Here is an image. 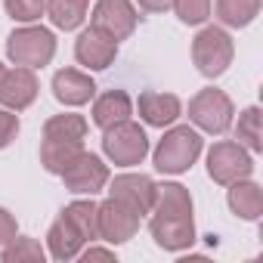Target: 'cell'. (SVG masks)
Returning <instances> with one entry per match:
<instances>
[{
  "label": "cell",
  "mask_w": 263,
  "mask_h": 263,
  "mask_svg": "<svg viewBox=\"0 0 263 263\" xmlns=\"http://www.w3.org/2000/svg\"><path fill=\"white\" fill-rule=\"evenodd\" d=\"M201 155V137L192 127H174L155 149V171L161 174H186Z\"/></svg>",
  "instance_id": "6da1fadb"
},
{
  "label": "cell",
  "mask_w": 263,
  "mask_h": 263,
  "mask_svg": "<svg viewBox=\"0 0 263 263\" xmlns=\"http://www.w3.org/2000/svg\"><path fill=\"white\" fill-rule=\"evenodd\" d=\"M102 152L121 164V167H134L140 164L146 155H149V137H146V130L134 121H121V124H111L105 127V134H102Z\"/></svg>",
  "instance_id": "7a4b0ae2"
},
{
  "label": "cell",
  "mask_w": 263,
  "mask_h": 263,
  "mask_svg": "<svg viewBox=\"0 0 263 263\" xmlns=\"http://www.w3.org/2000/svg\"><path fill=\"white\" fill-rule=\"evenodd\" d=\"M53 53H56V37H53V31H47V28L25 25V28H16V31L7 37V56H10L16 65L44 68V65H50Z\"/></svg>",
  "instance_id": "3957f363"
},
{
  "label": "cell",
  "mask_w": 263,
  "mask_h": 263,
  "mask_svg": "<svg viewBox=\"0 0 263 263\" xmlns=\"http://www.w3.org/2000/svg\"><path fill=\"white\" fill-rule=\"evenodd\" d=\"M232 37L211 25V28H201L198 37L192 41V59H195V68L204 74V78H220L229 65H232Z\"/></svg>",
  "instance_id": "277c9868"
},
{
  "label": "cell",
  "mask_w": 263,
  "mask_h": 263,
  "mask_svg": "<svg viewBox=\"0 0 263 263\" xmlns=\"http://www.w3.org/2000/svg\"><path fill=\"white\" fill-rule=\"evenodd\" d=\"M232 99L223 90H201L192 102H189V121L195 127H201L204 134H226L232 124Z\"/></svg>",
  "instance_id": "5b68a950"
},
{
  "label": "cell",
  "mask_w": 263,
  "mask_h": 263,
  "mask_svg": "<svg viewBox=\"0 0 263 263\" xmlns=\"http://www.w3.org/2000/svg\"><path fill=\"white\" fill-rule=\"evenodd\" d=\"M208 174L220 186H229L235 180H248L254 174L251 152L245 146H238V143H217L208 152Z\"/></svg>",
  "instance_id": "8992f818"
},
{
  "label": "cell",
  "mask_w": 263,
  "mask_h": 263,
  "mask_svg": "<svg viewBox=\"0 0 263 263\" xmlns=\"http://www.w3.org/2000/svg\"><path fill=\"white\" fill-rule=\"evenodd\" d=\"M59 177H62L65 189L74 195H96L108 186V167L90 152H78Z\"/></svg>",
  "instance_id": "52a82bcc"
},
{
  "label": "cell",
  "mask_w": 263,
  "mask_h": 263,
  "mask_svg": "<svg viewBox=\"0 0 263 263\" xmlns=\"http://www.w3.org/2000/svg\"><path fill=\"white\" fill-rule=\"evenodd\" d=\"M137 10L130 0H96L93 7V28H99L102 34H108L111 41H127L137 28Z\"/></svg>",
  "instance_id": "ba28073f"
},
{
  "label": "cell",
  "mask_w": 263,
  "mask_h": 263,
  "mask_svg": "<svg viewBox=\"0 0 263 263\" xmlns=\"http://www.w3.org/2000/svg\"><path fill=\"white\" fill-rule=\"evenodd\" d=\"M96 220H99V238H105L111 245L130 241L137 235V229H140V214L130 211L127 204H121L111 195H108V201H102L96 208Z\"/></svg>",
  "instance_id": "9c48e42d"
},
{
  "label": "cell",
  "mask_w": 263,
  "mask_h": 263,
  "mask_svg": "<svg viewBox=\"0 0 263 263\" xmlns=\"http://www.w3.org/2000/svg\"><path fill=\"white\" fill-rule=\"evenodd\" d=\"M149 232H152L158 248H164V251H186L195 241V220H192V214H180V217H158V214H152Z\"/></svg>",
  "instance_id": "30bf717a"
},
{
  "label": "cell",
  "mask_w": 263,
  "mask_h": 263,
  "mask_svg": "<svg viewBox=\"0 0 263 263\" xmlns=\"http://www.w3.org/2000/svg\"><path fill=\"white\" fill-rule=\"evenodd\" d=\"M37 78H34V68H25V65H16V68H7L4 78H0V102L13 111H22L28 108L34 99H37Z\"/></svg>",
  "instance_id": "8fae6325"
},
{
  "label": "cell",
  "mask_w": 263,
  "mask_h": 263,
  "mask_svg": "<svg viewBox=\"0 0 263 263\" xmlns=\"http://www.w3.org/2000/svg\"><path fill=\"white\" fill-rule=\"evenodd\" d=\"M108 192H111V198H118L130 211H137L140 217L149 214L152 201H155V183L146 174H121V177L111 180Z\"/></svg>",
  "instance_id": "7c38bea8"
},
{
  "label": "cell",
  "mask_w": 263,
  "mask_h": 263,
  "mask_svg": "<svg viewBox=\"0 0 263 263\" xmlns=\"http://www.w3.org/2000/svg\"><path fill=\"white\" fill-rule=\"evenodd\" d=\"M74 56H78V62L81 65H87V68H93V71H102V68H108L111 62H115V56H118V41H111L108 34H102L99 28H87V31H81V37H78V44H74Z\"/></svg>",
  "instance_id": "4fadbf2b"
},
{
  "label": "cell",
  "mask_w": 263,
  "mask_h": 263,
  "mask_svg": "<svg viewBox=\"0 0 263 263\" xmlns=\"http://www.w3.org/2000/svg\"><path fill=\"white\" fill-rule=\"evenodd\" d=\"M53 96L62 105H84L96 96V84L90 74H84L78 68H62L53 78Z\"/></svg>",
  "instance_id": "5bb4252c"
},
{
  "label": "cell",
  "mask_w": 263,
  "mask_h": 263,
  "mask_svg": "<svg viewBox=\"0 0 263 263\" xmlns=\"http://www.w3.org/2000/svg\"><path fill=\"white\" fill-rule=\"evenodd\" d=\"M140 118L149 124V127H167L180 118V99L174 93H155V90H146L140 96Z\"/></svg>",
  "instance_id": "9a60e30c"
},
{
  "label": "cell",
  "mask_w": 263,
  "mask_h": 263,
  "mask_svg": "<svg viewBox=\"0 0 263 263\" xmlns=\"http://www.w3.org/2000/svg\"><path fill=\"white\" fill-rule=\"evenodd\" d=\"M229 208L241 220H260L263 214V189L251 180H235L229 183Z\"/></svg>",
  "instance_id": "2e32d148"
},
{
  "label": "cell",
  "mask_w": 263,
  "mask_h": 263,
  "mask_svg": "<svg viewBox=\"0 0 263 263\" xmlns=\"http://www.w3.org/2000/svg\"><path fill=\"white\" fill-rule=\"evenodd\" d=\"M130 115H134V102H130V96L124 90H108L93 102V124L102 127V130L111 127V124L127 121Z\"/></svg>",
  "instance_id": "e0dca14e"
},
{
  "label": "cell",
  "mask_w": 263,
  "mask_h": 263,
  "mask_svg": "<svg viewBox=\"0 0 263 263\" xmlns=\"http://www.w3.org/2000/svg\"><path fill=\"white\" fill-rule=\"evenodd\" d=\"M47 245H50L53 260H74L87 241H84V235H81L65 217H59V220L50 226V232H47Z\"/></svg>",
  "instance_id": "ac0fdd59"
},
{
  "label": "cell",
  "mask_w": 263,
  "mask_h": 263,
  "mask_svg": "<svg viewBox=\"0 0 263 263\" xmlns=\"http://www.w3.org/2000/svg\"><path fill=\"white\" fill-rule=\"evenodd\" d=\"M87 7H90V0H47L44 10L59 31H74L87 19Z\"/></svg>",
  "instance_id": "d6986e66"
},
{
  "label": "cell",
  "mask_w": 263,
  "mask_h": 263,
  "mask_svg": "<svg viewBox=\"0 0 263 263\" xmlns=\"http://www.w3.org/2000/svg\"><path fill=\"white\" fill-rule=\"evenodd\" d=\"M87 137V121L81 115H53L44 124V140H59V143H84Z\"/></svg>",
  "instance_id": "ffe728a7"
},
{
  "label": "cell",
  "mask_w": 263,
  "mask_h": 263,
  "mask_svg": "<svg viewBox=\"0 0 263 263\" xmlns=\"http://www.w3.org/2000/svg\"><path fill=\"white\" fill-rule=\"evenodd\" d=\"M260 0H217V16L229 28H245L257 19Z\"/></svg>",
  "instance_id": "44dd1931"
},
{
  "label": "cell",
  "mask_w": 263,
  "mask_h": 263,
  "mask_svg": "<svg viewBox=\"0 0 263 263\" xmlns=\"http://www.w3.org/2000/svg\"><path fill=\"white\" fill-rule=\"evenodd\" d=\"M96 201H71L65 211H62V217L84 235V241H93V238H99V220H96Z\"/></svg>",
  "instance_id": "7402d4cb"
},
{
  "label": "cell",
  "mask_w": 263,
  "mask_h": 263,
  "mask_svg": "<svg viewBox=\"0 0 263 263\" xmlns=\"http://www.w3.org/2000/svg\"><path fill=\"white\" fill-rule=\"evenodd\" d=\"M84 152V143H59V140H44L41 143V164L50 171V174H62L65 164Z\"/></svg>",
  "instance_id": "603a6c76"
},
{
  "label": "cell",
  "mask_w": 263,
  "mask_h": 263,
  "mask_svg": "<svg viewBox=\"0 0 263 263\" xmlns=\"http://www.w3.org/2000/svg\"><path fill=\"white\" fill-rule=\"evenodd\" d=\"M0 260H4V263H44L47 260V251L41 248V241L25 238V235H16L13 241L4 245Z\"/></svg>",
  "instance_id": "cb8c5ba5"
},
{
  "label": "cell",
  "mask_w": 263,
  "mask_h": 263,
  "mask_svg": "<svg viewBox=\"0 0 263 263\" xmlns=\"http://www.w3.org/2000/svg\"><path fill=\"white\" fill-rule=\"evenodd\" d=\"M235 140L238 146H245L248 152H260L263 149V134H260V108L251 105L238 115V124H235Z\"/></svg>",
  "instance_id": "d4e9b609"
},
{
  "label": "cell",
  "mask_w": 263,
  "mask_h": 263,
  "mask_svg": "<svg viewBox=\"0 0 263 263\" xmlns=\"http://www.w3.org/2000/svg\"><path fill=\"white\" fill-rule=\"evenodd\" d=\"M4 7L7 13L16 19V22H37L44 16V7H47V0H4Z\"/></svg>",
  "instance_id": "484cf974"
},
{
  "label": "cell",
  "mask_w": 263,
  "mask_h": 263,
  "mask_svg": "<svg viewBox=\"0 0 263 263\" xmlns=\"http://www.w3.org/2000/svg\"><path fill=\"white\" fill-rule=\"evenodd\" d=\"M174 10L180 22L186 25H201L211 16V0H174Z\"/></svg>",
  "instance_id": "4316f807"
},
{
  "label": "cell",
  "mask_w": 263,
  "mask_h": 263,
  "mask_svg": "<svg viewBox=\"0 0 263 263\" xmlns=\"http://www.w3.org/2000/svg\"><path fill=\"white\" fill-rule=\"evenodd\" d=\"M19 134V118L7 108H0V149H7Z\"/></svg>",
  "instance_id": "83f0119b"
},
{
  "label": "cell",
  "mask_w": 263,
  "mask_h": 263,
  "mask_svg": "<svg viewBox=\"0 0 263 263\" xmlns=\"http://www.w3.org/2000/svg\"><path fill=\"white\" fill-rule=\"evenodd\" d=\"M13 238H16V217L7 208H0V248L7 241H13Z\"/></svg>",
  "instance_id": "f1b7e54d"
},
{
  "label": "cell",
  "mask_w": 263,
  "mask_h": 263,
  "mask_svg": "<svg viewBox=\"0 0 263 263\" xmlns=\"http://www.w3.org/2000/svg\"><path fill=\"white\" fill-rule=\"evenodd\" d=\"M137 4L146 10V13H164L174 7V0H137Z\"/></svg>",
  "instance_id": "f546056e"
},
{
  "label": "cell",
  "mask_w": 263,
  "mask_h": 263,
  "mask_svg": "<svg viewBox=\"0 0 263 263\" xmlns=\"http://www.w3.org/2000/svg\"><path fill=\"white\" fill-rule=\"evenodd\" d=\"M78 257L87 260V263H90V260H115V254H111V251H102V248H87V251L78 254Z\"/></svg>",
  "instance_id": "4dcf8cb0"
},
{
  "label": "cell",
  "mask_w": 263,
  "mask_h": 263,
  "mask_svg": "<svg viewBox=\"0 0 263 263\" xmlns=\"http://www.w3.org/2000/svg\"><path fill=\"white\" fill-rule=\"evenodd\" d=\"M4 71H7V68H4V65H0V78H4Z\"/></svg>",
  "instance_id": "1f68e13d"
}]
</instances>
